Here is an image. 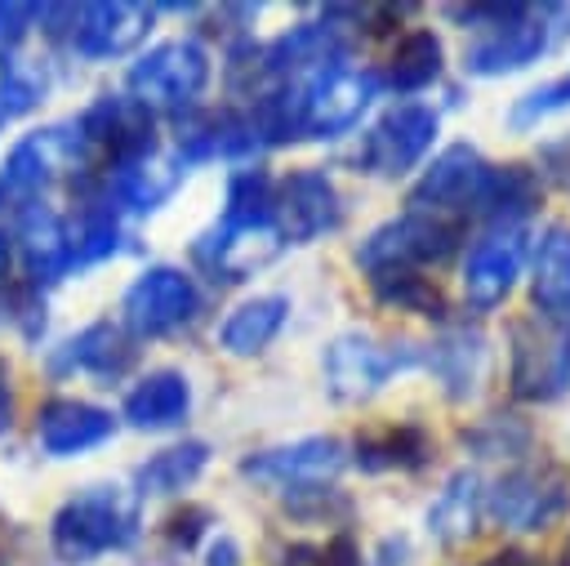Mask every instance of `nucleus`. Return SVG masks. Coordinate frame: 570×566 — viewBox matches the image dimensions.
<instances>
[{
	"label": "nucleus",
	"instance_id": "obj_1",
	"mask_svg": "<svg viewBox=\"0 0 570 566\" xmlns=\"http://www.w3.org/2000/svg\"><path fill=\"white\" fill-rule=\"evenodd\" d=\"M142 530V513H138V495L125 486H85L71 499H62V508L49 521V544L58 553V562L67 566H89L102 553H120L138 539Z\"/></svg>",
	"mask_w": 570,
	"mask_h": 566
},
{
	"label": "nucleus",
	"instance_id": "obj_2",
	"mask_svg": "<svg viewBox=\"0 0 570 566\" xmlns=\"http://www.w3.org/2000/svg\"><path fill=\"white\" fill-rule=\"evenodd\" d=\"M561 22H570V9H561V4H539V9L534 4H503V13L494 22L472 31V40L463 49V71L468 76L521 71L548 53L552 36L566 31Z\"/></svg>",
	"mask_w": 570,
	"mask_h": 566
},
{
	"label": "nucleus",
	"instance_id": "obj_3",
	"mask_svg": "<svg viewBox=\"0 0 570 566\" xmlns=\"http://www.w3.org/2000/svg\"><path fill=\"white\" fill-rule=\"evenodd\" d=\"M508 388L517 401L548 406L570 392V325L539 312L508 321Z\"/></svg>",
	"mask_w": 570,
	"mask_h": 566
},
{
	"label": "nucleus",
	"instance_id": "obj_4",
	"mask_svg": "<svg viewBox=\"0 0 570 566\" xmlns=\"http://www.w3.org/2000/svg\"><path fill=\"white\" fill-rule=\"evenodd\" d=\"M463 223L428 214V209H410L379 223L361 245H356V267L361 272H379V267H432L445 263L459 245H463Z\"/></svg>",
	"mask_w": 570,
	"mask_h": 566
},
{
	"label": "nucleus",
	"instance_id": "obj_5",
	"mask_svg": "<svg viewBox=\"0 0 570 566\" xmlns=\"http://www.w3.org/2000/svg\"><path fill=\"white\" fill-rule=\"evenodd\" d=\"M423 365V343H379L374 334L347 330L325 343L321 370L334 401H370L392 374Z\"/></svg>",
	"mask_w": 570,
	"mask_h": 566
},
{
	"label": "nucleus",
	"instance_id": "obj_6",
	"mask_svg": "<svg viewBox=\"0 0 570 566\" xmlns=\"http://www.w3.org/2000/svg\"><path fill=\"white\" fill-rule=\"evenodd\" d=\"M205 85H209V53L187 36L151 45L129 67V94L151 111H174L178 120L205 94Z\"/></svg>",
	"mask_w": 570,
	"mask_h": 566
},
{
	"label": "nucleus",
	"instance_id": "obj_7",
	"mask_svg": "<svg viewBox=\"0 0 570 566\" xmlns=\"http://www.w3.org/2000/svg\"><path fill=\"white\" fill-rule=\"evenodd\" d=\"M196 312H200V290H196V281H191L183 267H174V263H151V267H142V272L129 281L125 299H120V325H125V334H134V339H165V334L191 325Z\"/></svg>",
	"mask_w": 570,
	"mask_h": 566
},
{
	"label": "nucleus",
	"instance_id": "obj_8",
	"mask_svg": "<svg viewBox=\"0 0 570 566\" xmlns=\"http://www.w3.org/2000/svg\"><path fill=\"white\" fill-rule=\"evenodd\" d=\"M436 129H441V111L428 107V103H392L361 138L356 147V169L365 174H379V178H401L410 174L436 143Z\"/></svg>",
	"mask_w": 570,
	"mask_h": 566
},
{
	"label": "nucleus",
	"instance_id": "obj_9",
	"mask_svg": "<svg viewBox=\"0 0 570 566\" xmlns=\"http://www.w3.org/2000/svg\"><path fill=\"white\" fill-rule=\"evenodd\" d=\"M71 125L89 156H102L107 169L134 165L156 152V111L134 94H98Z\"/></svg>",
	"mask_w": 570,
	"mask_h": 566
},
{
	"label": "nucleus",
	"instance_id": "obj_10",
	"mask_svg": "<svg viewBox=\"0 0 570 566\" xmlns=\"http://www.w3.org/2000/svg\"><path fill=\"white\" fill-rule=\"evenodd\" d=\"M570 508V477L557 463H512L490 490L485 513L508 530H543Z\"/></svg>",
	"mask_w": 570,
	"mask_h": 566
},
{
	"label": "nucleus",
	"instance_id": "obj_11",
	"mask_svg": "<svg viewBox=\"0 0 570 566\" xmlns=\"http://www.w3.org/2000/svg\"><path fill=\"white\" fill-rule=\"evenodd\" d=\"M383 80L370 67H325L316 76H303V138H338L347 134L370 103L379 98Z\"/></svg>",
	"mask_w": 570,
	"mask_h": 566
},
{
	"label": "nucleus",
	"instance_id": "obj_12",
	"mask_svg": "<svg viewBox=\"0 0 570 566\" xmlns=\"http://www.w3.org/2000/svg\"><path fill=\"white\" fill-rule=\"evenodd\" d=\"M272 223L285 245H312L343 227V196L316 165L289 169L272 192Z\"/></svg>",
	"mask_w": 570,
	"mask_h": 566
},
{
	"label": "nucleus",
	"instance_id": "obj_13",
	"mask_svg": "<svg viewBox=\"0 0 570 566\" xmlns=\"http://www.w3.org/2000/svg\"><path fill=\"white\" fill-rule=\"evenodd\" d=\"M490 160L472 147V143H450L441 156H432V165L419 174V183L410 187V209H428L454 223H472L476 205H481V187H485Z\"/></svg>",
	"mask_w": 570,
	"mask_h": 566
},
{
	"label": "nucleus",
	"instance_id": "obj_14",
	"mask_svg": "<svg viewBox=\"0 0 570 566\" xmlns=\"http://www.w3.org/2000/svg\"><path fill=\"white\" fill-rule=\"evenodd\" d=\"M347 463V446L330 432H316V437H298L289 446H272V450H254L240 459V472L267 490H285V495H298V490H316V486H330Z\"/></svg>",
	"mask_w": 570,
	"mask_h": 566
},
{
	"label": "nucleus",
	"instance_id": "obj_15",
	"mask_svg": "<svg viewBox=\"0 0 570 566\" xmlns=\"http://www.w3.org/2000/svg\"><path fill=\"white\" fill-rule=\"evenodd\" d=\"M156 9L151 4H71V22H67V45L89 58V62H107L120 58L129 49H138L151 31Z\"/></svg>",
	"mask_w": 570,
	"mask_h": 566
},
{
	"label": "nucleus",
	"instance_id": "obj_16",
	"mask_svg": "<svg viewBox=\"0 0 570 566\" xmlns=\"http://www.w3.org/2000/svg\"><path fill=\"white\" fill-rule=\"evenodd\" d=\"M521 254H525V232L521 227H494L485 232L468 258H463V299L472 312H494L517 276H521Z\"/></svg>",
	"mask_w": 570,
	"mask_h": 566
},
{
	"label": "nucleus",
	"instance_id": "obj_17",
	"mask_svg": "<svg viewBox=\"0 0 570 566\" xmlns=\"http://www.w3.org/2000/svg\"><path fill=\"white\" fill-rule=\"evenodd\" d=\"M281 250H285V241L276 236V227H227V223H214L209 232H200L191 241V258L223 285H236L249 272L267 267Z\"/></svg>",
	"mask_w": 570,
	"mask_h": 566
},
{
	"label": "nucleus",
	"instance_id": "obj_18",
	"mask_svg": "<svg viewBox=\"0 0 570 566\" xmlns=\"http://www.w3.org/2000/svg\"><path fill=\"white\" fill-rule=\"evenodd\" d=\"M111 432H116L111 410H102L94 401H80V397H53L36 410V441L53 459L98 450L102 441H111Z\"/></svg>",
	"mask_w": 570,
	"mask_h": 566
},
{
	"label": "nucleus",
	"instance_id": "obj_19",
	"mask_svg": "<svg viewBox=\"0 0 570 566\" xmlns=\"http://www.w3.org/2000/svg\"><path fill=\"white\" fill-rule=\"evenodd\" d=\"M423 365L450 401H472L485 379V334L476 325H445L432 343H423Z\"/></svg>",
	"mask_w": 570,
	"mask_h": 566
},
{
	"label": "nucleus",
	"instance_id": "obj_20",
	"mask_svg": "<svg viewBox=\"0 0 570 566\" xmlns=\"http://www.w3.org/2000/svg\"><path fill=\"white\" fill-rule=\"evenodd\" d=\"M134 361H138V348H134V339L125 334V325H116V321H94V325H85L80 334H71V339L53 352L49 365H53V374L80 370V374H94V379L111 383V379L129 374Z\"/></svg>",
	"mask_w": 570,
	"mask_h": 566
},
{
	"label": "nucleus",
	"instance_id": "obj_21",
	"mask_svg": "<svg viewBox=\"0 0 570 566\" xmlns=\"http://www.w3.org/2000/svg\"><path fill=\"white\" fill-rule=\"evenodd\" d=\"M18 254L27 267V285H53L71 272V250H67V223L45 205L31 201L18 209Z\"/></svg>",
	"mask_w": 570,
	"mask_h": 566
},
{
	"label": "nucleus",
	"instance_id": "obj_22",
	"mask_svg": "<svg viewBox=\"0 0 570 566\" xmlns=\"http://www.w3.org/2000/svg\"><path fill=\"white\" fill-rule=\"evenodd\" d=\"M191 410V383L183 370H151L142 374L129 392H125V423L138 428V432H165V428H178Z\"/></svg>",
	"mask_w": 570,
	"mask_h": 566
},
{
	"label": "nucleus",
	"instance_id": "obj_23",
	"mask_svg": "<svg viewBox=\"0 0 570 566\" xmlns=\"http://www.w3.org/2000/svg\"><path fill=\"white\" fill-rule=\"evenodd\" d=\"M183 174H187V165L174 152H151V156L134 160V165L107 169V187L102 192L116 201V209L125 205V209L151 214V209H160L174 196V187L183 183Z\"/></svg>",
	"mask_w": 570,
	"mask_h": 566
},
{
	"label": "nucleus",
	"instance_id": "obj_24",
	"mask_svg": "<svg viewBox=\"0 0 570 566\" xmlns=\"http://www.w3.org/2000/svg\"><path fill=\"white\" fill-rule=\"evenodd\" d=\"M481 513H485V486L472 468H454L445 477V486L436 490V499L428 504V535L441 544V548H459L476 535L481 526Z\"/></svg>",
	"mask_w": 570,
	"mask_h": 566
},
{
	"label": "nucleus",
	"instance_id": "obj_25",
	"mask_svg": "<svg viewBox=\"0 0 570 566\" xmlns=\"http://www.w3.org/2000/svg\"><path fill=\"white\" fill-rule=\"evenodd\" d=\"M428 459H432V432L410 419L370 428L352 441V463L361 472H419Z\"/></svg>",
	"mask_w": 570,
	"mask_h": 566
},
{
	"label": "nucleus",
	"instance_id": "obj_26",
	"mask_svg": "<svg viewBox=\"0 0 570 566\" xmlns=\"http://www.w3.org/2000/svg\"><path fill=\"white\" fill-rule=\"evenodd\" d=\"M543 201V183L530 165H490L485 174V187H481V205H476V218L494 232V227H525V218L539 209Z\"/></svg>",
	"mask_w": 570,
	"mask_h": 566
},
{
	"label": "nucleus",
	"instance_id": "obj_27",
	"mask_svg": "<svg viewBox=\"0 0 570 566\" xmlns=\"http://www.w3.org/2000/svg\"><path fill=\"white\" fill-rule=\"evenodd\" d=\"M530 303L539 316L570 325V223H548L534 245Z\"/></svg>",
	"mask_w": 570,
	"mask_h": 566
},
{
	"label": "nucleus",
	"instance_id": "obj_28",
	"mask_svg": "<svg viewBox=\"0 0 570 566\" xmlns=\"http://www.w3.org/2000/svg\"><path fill=\"white\" fill-rule=\"evenodd\" d=\"M289 321V294H254L227 312L218 325V348L232 357H258Z\"/></svg>",
	"mask_w": 570,
	"mask_h": 566
},
{
	"label": "nucleus",
	"instance_id": "obj_29",
	"mask_svg": "<svg viewBox=\"0 0 570 566\" xmlns=\"http://www.w3.org/2000/svg\"><path fill=\"white\" fill-rule=\"evenodd\" d=\"M67 250H71V267H94L120 250V209L107 192L80 201L76 218L67 223Z\"/></svg>",
	"mask_w": 570,
	"mask_h": 566
},
{
	"label": "nucleus",
	"instance_id": "obj_30",
	"mask_svg": "<svg viewBox=\"0 0 570 566\" xmlns=\"http://www.w3.org/2000/svg\"><path fill=\"white\" fill-rule=\"evenodd\" d=\"M441 67H445V45H441V36L432 31V27H414V31H405L401 40H396V49H392V58H387V71L379 76L387 89H396L401 98H410V94H419V89H428L436 76H441Z\"/></svg>",
	"mask_w": 570,
	"mask_h": 566
},
{
	"label": "nucleus",
	"instance_id": "obj_31",
	"mask_svg": "<svg viewBox=\"0 0 570 566\" xmlns=\"http://www.w3.org/2000/svg\"><path fill=\"white\" fill-rule=\"evenodd\" d=\"M370 281V294L383 303V308H396V312H414V316H428V321H445V294L432 276H423L419 267H379V272H365Z\"/></svg>",
	"mask_w": 570,
	"mask_h": 566
},
{
	"label": "nucleus",
	"instance_id": "obj_32",
	"mask_svg": "<svg viewBox=\"0 0 570 566\" xmlns=\"http://www.w3.org/2000/svg\"><path fill=\"white\" fill-rule=\"evenodd\" d=\"M205 463H209V446L205 441H178V446H165V450H156L147 463H138V472H134V495L142 499V495H183L200 472H205Z\"/></svg>",
	"mask_w": 570,
	"mask_h": 566
},
{
	"label": "nucleus",
	"instance_id": "obj_33",
	"mask_svg": "<svg viewBox=\"0 0 570 566\" xmlns=\"http://www.w3.org/2000/svg\"><path fill=\"white\" fill-rule=\"evenodd\" d=\"M459 437L476 459H525L534 450V432L517 414H485L468 423Z\"/></svg>",
	"mask_w": 570,
	"mask_h": 566
},
{
	"label": "nucleus",
	"instance_id": "obj_34",
	"mask_svg": "<svg viewBox=\"0 0 570 566\" xmlns=\"http://www.w3.org/2000/svg\"><path fill=\"white\" fill-rule=\"evenodd\" d=\"M40 98H45V80H36L27 67H18L13 58L0 53V129L13 125L18 116H27Z\"/></svg>",
	"mask_w": 570,
	"mask_h": 566
},
{
	"label": "nucleus",
	"instance_id": "obj_35",
	"mask_svg": "<svg viewBox=\"0 0 570 566\" xmlns=\"http://www.w3.org/2000/svg\"><path fill=\"white\" fill-rule=\"evenodd\" d=\"M276 566H361V544L352 539V530H334L330 539L281 548Z\"/></svg>",
	"mask_w": 570,
	"mask_h": 566
},
{
	"label": "nucleus",
	"instance_id": "obj_36",
	"mask_svg": "<svg viewBox=\"0 0 570 566\" xmlns=\"http://www.w3.org/2000/svg\"><path fill=\"white\" fill-rule=\"evenodd\" d=\"M566 107H570V71L557 76V80H548V85H539V89H530V94H521V98L512 103V111H508V125H512V129H530V125H539L543 116L566 111Z\"/></svg>",
	"mask_w": 570,
	"mask_h": 566
},
{
	"label": "nucleus",
	"instance_id": "obj_37",
	"mask_svg": "<svg viewBox=\"0 0 570 566\" xmlns=\"http://www.w3.org/2000/svg\"><path fill=\"white\" fill-rule=\"evenodd\" d=\"M534 174H539V183H552V187H566V192H570V129L539 143V152H534Z\"/></svg>",
	"mask_w": 570,
	"mask_h": 566
},
{
	"label": "nucleus",
	"instance_id": "obj_38",
	"mask_svg": "<svg viewBox=\"0 0 570 566\" xmlns=\"http://www.w3.org/2000/svg\"><path fill=\"white\" fill-rule=\"evenodd\" d=\"M209 521H214V517H209V508H200V504H183L178 513H169V517H165V539H169L174 548H183V553H187V548H196V544H200V535L209 530Z\"/></svg>",
	"mask_w": 570,
	"mask_h": 566
},
{
	"label": "nucleus",
	"instance_id": "obj_39",
	"mask_svg": "<svg viewBox=\"0 0 570 566\" xmlns=\"http://www.w3.org/2000/svg\"><path fill=\"white\" fill-rule=\"evenodd\" d=\"M31 22H36V4H0V53L4 49H13V45H22L27 40V31H31Z\"/></svg>",
	"mask_w": 570,
	"mask_h": 566
},
{
	"label": "nucleus",
	"instance_id": "obj_40",
	"mask_svg": "<svg viewBox=\"0 0 570 566\" xmlns=\"http://www.w3.org/2000/svg\"><path fill=\"white\" fill-rule=\"evenodd\" d=\"M205 566H240L236 539H232V535H218V539L209 544V553H205Z\"/></svg>",
	"mask_w": 570,
	"mask_h": 566
},
{
	"label": "nucleus",
	"instance_id": "obj_41",
	"mask_svg": "<svg viewBox=\"0 0 570 566\" xmlns=\"http://www.w3.org/2000/svg\"><path fill=\"white\" fill-rule=\"evenodd\" d=\"M476 566H539V557H534V553H525V548H517V544H508V548L490 553V557H485V562H476Z\"/></svg>",
	"mask_w": 570,
	"mask_h": 566
},
{
	"label": "nucleus",
	"instance_id": "obj_42",
	"mask_svg": "<svg viewBox=\"0 0 570 566\" xmlns=\"http://www.w3.org/2000/svg\"><path fill=\"white\" fill-rule=\"evenodd\" d=\"M9 423H13V388H9V365L0 357V437L9 432Z\"/></svg>",
	"mask_w": 570,
	"mask_h": 566
},
{
	"label": "nucleus",
	"instance_id": "obj_43",
	"mask_svg": "<svg viewBox=\"0 0 570 566\" xmlns=\"http://www.w3.org/2000/svg\"><path fill=\"white\" fill-rule=\"evenodd\" d=\"M4 272H9V236L0 232V276H4Z\"/></svg>",
	"mask_w": 570,
	"mask_h": 566
},
{
	"label": "nucleus",
	"instance_id": "obj_44",
	"mask_svg": "<svg viewBox=\"0 0 570 566\" xmlns=\"http://www.w3.org/2000/svg\"><path fill=\"white\" fill-rule=\"evenodd\" d=\"M557 566H570V535H566V544H561V553H557Z\"/></svg>",
	"mask_w": 570,
	"mask_h": 566
}]
</instances>
